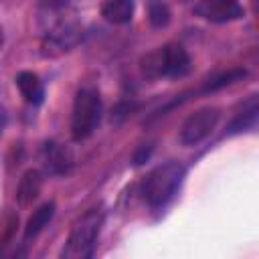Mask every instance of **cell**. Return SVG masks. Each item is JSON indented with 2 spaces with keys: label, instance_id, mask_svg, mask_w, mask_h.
I'll return each instance as SVG.
<instances>
[{
  "label": "cell",
  "instance_id": "9c48e42d",
  "mask_svg": "<svg viewBox=\"0 0 259 259\" xmlns=\"http://www.w3.org/2000/svg\"><path fill=\"white\" fill-rule=\"evenodd\" d=\"M16 87L20 89L22 97L28 101V103H40L42 97H45V89H42V83L38 79V75H34L32 71H20L16 75Z\"/></svg>",
  "mask_w": 259,
  "mask_h": 259
},
{
  "label": "cell",
  "instance_id": "8992f818",
  "mask_svg": "<svg viewBox=\"0 0 259 259\" xmlns=\"http://www.w3.org/2000/svg\"><path fill=\"white\" fill-rule=\"evenodd\" d=\"M42 164L49 174H67L73 166V154L61 144L47 142L42 148Z\"/></svg>",
  "mask_w": 259,
  "mask_h": 259
},
{
  "label": "cell",
  "instance_id": "5bb4252c",
  "mask_svg": "<svg viewBox=\"0 0 259 259\" xmlns=\"http://www.w3.org/2000/svg\"><path fill=\"white\" fill-rule=\"evenodd\" d=\"M257 113H259V107H257V99L253 97V99H251L249 109L241 111V113L231 121V125H229V130H227V134H237V132H243V130L253 127V125H255V121H257Z\"/></svg>",
  "mask_w": 259,
  "mask_h": 259
},
{
  "label": "cell",
  "instance_id": "52a82bcc",
  "mask_svg": "<svg viewBox=\"0 0 259 259\" xmlns=\"http://www.w3.org/2000/svg\"><path fill=\"white\" fill-rule=\"evenodd\" d=\"M190 71V57L180 45H166L164 47V75L168 77H182Z\"/></svg>",
  "mask_w": 259,
  "mask_h": 259
},
{
  "label": "cell",
  "instance_id": "6da1fadb",
  "mask_svg": "<svg viewBox=\"0 0 259 259\" xmlns=\"http://www.w3.org/2000/svg\"><path fill=\"white\" fill-rule=\"evenodd\" d=\"M103 223V214L97 208L87 210L85 214H81L69 233V239L61 251L63 259H87L93 255V247H95V239L99 235Z\"/></svg>",
  "mask_w": 259,
  "mask_h": 259
},
{
  "label": "cell",
  "instance_id": "d6986e66",
  "mask_svg": "<svg viewBox=\"0 0 259 259\" xmlns=\"http://www.w3.org/2000/svg\"><path fill=\"white\" fill-rule=\"evenodd\" d=\"M2 45H4V30H2V26H0V49H2Z\"/></svg>",
  "mask_w": 259,
  "mask_h": 259
},
{
  "label": "cell",
  "instance_id": "7c38bea8",
  "mask_svg": "<svg viewBox=\"0 0 259 259\" xmlns=\"http://www.w3.org/2000/svg\"><path fill=\"white\" fill-rule=\"evenodd\" d=\"M140 69L148 79H156L164 75V47L148 53L146 57H142L140 61Z\"/></svg>",
  "mask_w": 259,
  "mask_h": 259
},
{
  "label": "cell",
  "instance_id": "8fae6325",
  "mask_svg": "<svg viewBox=\"0 0 259 259\" xmlns=\"http://www.w3.org/2000/svg\"><path fill=\"white\" fill-rule=\"evenodd\" d=\"M53 214H55V202H45L42 206H38V208L30 214V219H28V223H26L24 239L36 237V235L47 227V223L53 219Z\"/></svg>",
  "mask_w": 259,
  "mask_h": 259
},
{
  "label": "cell",
  "instance_id": "7a4b0ae2",
  "mask_svg": "<svg viewBox=\"0 0 259 259\" xmlns=\"http://www.w3.org/2000/svg\"><path fill=\"white\" fill-rule=\"evenodd\" d=\"M184 178V166L178 162H168L158 168H154L148 178L144 180V198L150 206H162L166 204L174 192L178 190L180 182Z\"/></svg>",
  "mask_w": 259,
  "mask_h": 259
},
{
  "label": "cell",
  "instance_id": "9a60e30c",
  "mask_svg": "<svg viewBox=\"0 0 259 259\" xmlns=\"http://www.w3.org/2000/svg\"><path fill=\"white\" fill-rule=\"evenodd\" d=\"M148 20L154 28H164L170 22V8L162 0H154L148 8Z\"/></svg>",
  "mask_w": 259,
  "mask_h": 259
},
{
  "label": "cell",
  "instance_id": "5b68a950",
  "mask_svg": "<svg viewBox=\"0 0 259 259\" xmlns=\"http://www.w3.org/2000/svg\"><path fill=\"white\" fill-rule=\"evenodd\" d=\"M194 12L210 22H229L243 16V6L239 0H198Z\"/></svg>",
  "mask_w": 259,
  "mask_h": 259
},
{
  "label": "cell",
  "instance_id": "ba28073f",
  "mask_svg": "<svg viewBox=\"0 0 259 259\" xmlns=\"http://www.w3.org/2000/svg\"><path fill=\"white\" fill-rule=\"evenodd\" d=\"M40 188H42V174L38 170H26L18 182V188H16V200H18V206H28L32 204V200L38 198L40 194Z\"/></svg>",
  "mask_w": 259,
  "mask_h": 259
},
{
  "label": "cell",
  "instance_id": "3957f363",
  "mask_svg": "<svg viewBox=\"0 0 259 259\" xmlns=\"http://www.w3.org/2000/svg\"><path fill=\"white\" fill-rule=\"evenodd\" d=\"M101 119V97L93 87H83L77 91L73 101L71 132L75 140H85L93 134Z\"/></svg>",
  "mask_w": 259,
  "mask_h": 259
},
{
  "label": "cell",
  "instance_id": "4fadbf2b",
  "mask_svg": "<svg viewBox=\"0 0 259 259\" xmlns=\"http://www.w3.org/2000/svg\"><path fill=\"white\" fill-rule=\"evenodd\" d=\"M245 75H247V71H245L243 67L229 69L227 73H221V75H217V77L208 79V81L202 85V91H204V93H208V91H219V89H223V87H229V85H233V83L241 81Z\"/></svg>",
  "mask_w": 259,
  "mask_h": 259
},
{
  "label": "cell",
  "instance_id": "2e32d148",
  "mask_svg": "<svg viewBox=\"0 0 259 259\" xmlns=\"http://www.w3.org/2000/svg\"><path fill=\"white\" fill-rule=\"evenodd\" d=\"M16 225H18V217L14 212H6V219L2 221V227H0V247H4L12 239Z\"/></svg>",
  "mask_w": 259,
  "mask_h": 259
},
{
  "label": "cell",
  "instance_id": "277c9868",
  "mask_svg": "<svg viewBox=\"0 0 259 259\" xmlns=\"http://www.w3.org/2000/svg\"><path fill=\"white\" fill-rule=\"evenodd\" d=\"M221 117V111L217 107H202L198 111H194L192 115L186 117V121L182 123L180 130V142L186 146H194L198 142H202L217 125Z\"/></svg>",
  "mask_w": 259,
  "mask_h": 259
},
{
  "label": "cell",
  "instance_id": "e0dca14e",
  "mask_svg": "<svg viewBox=\"0 0 259 259\" xmlns=\"http://www.w3.org/2000/svg\"><path fill=\"white\" fill-rule=\"evenodd\" d=\"M150 152H152V146H142V148L134 154V164H136V166L144 164V162L150 158Z\"/></svg>",
  "mask_w": 259,
  "mask_h": 259
},
{
  "label": "cell",
  "instance_id": "ac0fdd59",
  "mask_svg": "<svg viewBox=\"0 0 259 259\" xmlns=\"http://www.w3.org/2000/svg\"><path fill=\"white\" fill-rule=\"evenodd\" d=\"M6 121H8V113H6L4 107H0V134H2L4 127H6Z\"/></svg>",
  "mask_w": 259,
  "mask_h": 259
},
{
  "label": "cell",
  "instance_id": "30bf717a",
  "mask_svg": "<svg viewBox=\"0 0 259 259\" xmlns=\"http://www.w3.org/2000/svg\"><path fill=\"white\" fill-rule=\"evenodd\" d=\"M101 16L113 24H127L134 16L132 0H105L101 6Z\"/></svg>",
  "mask_w": 259,
  "mask_h": 259
}]
</instances>
